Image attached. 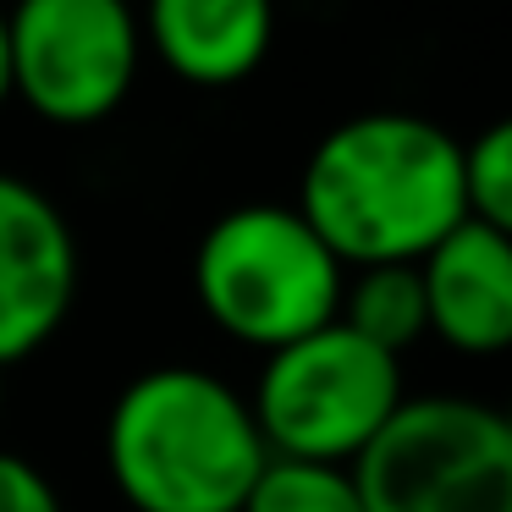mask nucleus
<instances>
[{
  "mask_svg": "<svg viewBox=\"0 0 512 512\" xmlns=\"http://www.w3.org/2000/svg\"><path fill=\"white\" fill-rule=\"evenodd\" d=\"M298 215L342 270L419 265L452 226L468 221L463 144L413 111L347 116L303 166Z\"/></svg>",
  "mask_w": 512,
  "mask_h": 512,
  "instance_id": "1",
  "label": "nucleus"
},
{
  "mask_svg": "<svg viewBox=\"0 0 512 512\" xmlns=\"http://www.w3.org/2000/svg\"><path fill=\"white\" fill-rule=\"evenodd\" d=\"M265 463L248 397L193 364L133 375L105 419V468L133 512H243Z\"/></svg>",
  "mask_w": 512,
  "mask_h": 512,
  "instance_id": "2",
  "label": "nucleus"
},
{
  "mask_svg": "<svg viewBox=\"0 0 512 512\" xmlns=\"http://www.w3.org/2000/svg\"><path fill=\"white\" fill-rule=\"evenodd\" d=\"M347 270L298 204H237L193 248V298L215 331L276 353L342 309Z\"/></svg>",
  "mask_w": 512,
  "mask_h": 512,
  "instance_id": "3",
  "label": "nucleus"
},
{
  "mask_svg": "<svg viewBox=\"0 0 512 512\" xmlns=\"http://www.w3.org/2000/svg\"><path fill=\"white\" fill-rule=\"evenodd\" d=\"M402 402V358L331 320L265 353L248 408L270 457L353 468Z\"/></svg>",
  "mask_w": 512,
  "mask_h": 512,
  "instance_id": "4",
  "label": "nucleus"
},
{
  "mask_svg": "<svg viewBox=\"0 0 512 512\" xmlns=\"http://www.w3.org/2000/svg\"><path fill=\"white\" fill-rule=\"evenodd\" d=\"M364 512H512V435L501 408L413 397L358 452Z\"/></svg>",
  "mask_w": 512,
  "mask_h": 512,
  "instance_id": "5",
  "label": "nucleus"
},
{
  "mask_svg": "<svg viewBox=\"0 0 512 512\" xmlns=\"http://www.w3.org/2000/svg\"><path fill=\"white\" fill-rule=\"evenodd\" d=\"M12 94L50 127H94L116 116L144 61L133 0H17Z\"/></svg>",
  "mask_w": 512,
  "mask_h": 512,
  "instance_id": "6",
  "label": "nucleus"
},
{
  "mask_svg": "<svg viewBox=\"0 0 512 512\" xmlns=\"http://www.w3.org/2000/svg\"><path fill=\"white\" fill-rule=\"evenodd\" d=\"M78 298V243L50 193L0 171V369L39 353Z\"/></svg>",
  "mask_w": 512,
  "mask_h": 512,
  "instance_id": "7",
  "label": "nucleus"
},
{
  "mask_svg": "<svg viewBox=\"0 0 512 512\" xmlns=\"http://www.w3.org/2000/svg\"><path fill=\"white\" fill-rule=\"evenodd\" d=\"M419 276L430 336L452 353L496 358L512 347V237L468 215L419 259Z\"/></svg>",
  "mask_w": 512,
  "mask_h": 512,
  "instance_id": "8",
  "label": "nucleus"
},
{
  "mask_svg": "<svg viewBox=\"0 0 512 512\" xmlns=\"http://www.w3.org/2000/svg\"><path fill=\"white\" fill-rule=\"evenodd\" d=\"M144 34L177 83L232 89L276 45V0H144Z\"/></svg>",
  "mask_w": 512,
  "mask_h": 512,
  "instance_id": "9",
  "label": "nucleus"
},
{
  "mask_svg": "<svg viewBox=\"0 0 512 512\" xmlns=\"http://www.w3.org/2000/svg\"><path fill=\"white\" fill-rule=\"evenodd\" d=\"M336 320L375 342L380 353L402 358L419 336H430V303H424L419 265H364L342 287Z\"/></svg>",
  "mask_w": 512,
  "mask_h": 512,
  "instance_id": "10",
  "label": "nucleus"
},
{
  "mask_svg": "<svg viewBox=\"0 0 512 512\" xmlns=\"http://www.w3.org/2000/svg\"><path fill=\"white\" fill-rule=\"evenodd\" d=\"M243 512H364V496L353 485V468L270 457L265 474L248 490Z\"/></svg>",
  "mask_w": 512,
  "mask_h": 512,
  "instance_id": "11",
  "label": "nucleus"
},
{
  "mask_svg": "<svg viewBox=\"0 0 512 512\" xmlns=\"http://www.w3.org/2000/svg\"><path fill=\"white\" fill-rule=\"evenodd\" d=\"M463 182L468 215L512 237V116L490 122L474 144H463Z\"/></svg>",
  "mask_w": 512,
  "mask_h": 512,
  "instance_id": "12",
  "label": "nucleus"
},
{
  "mask_svg": "<svg viewBox=\"0 0 512 512\" xmlns=\"http://www.w3.org/2000/svg\"><path fill=\"white\" fill-rule=\"evenodd\" d=\"M0 512H67V507L28 457L0 452Z\"/></svg>",
  "mask_w": 512,
  "mask_h": 512,
  "instance_id": "13",
  "label": "nucleus"
},
{
  "mask_svg": "<svg viewBox=\"0 0 512 512\" xmlns=\"http://www.w3.org/2000/svg\"><path fill=\"white\" fill-rule=\"evenodd\" d=\"M12 100V28H6V12H0V105Z\"/></svg>",
  "mask_w": 512,
  "mask_h": 512,
  "instance_id": "14",
  "label": "nucleus"
},
{
  "mask_svg": "<svg viewBox=\"0 0 512 512\" xmlns=\"http://www.w3.org/2000/svg\"><path fill=\"white\" fill-rule=\"evenodd\" d=\"M501 424H507V435H512V402H507V408H501Z\"/></svg>",
  "mask_w": 512,
  "mask_h": 512,
  "instance_id": "15",
  "label": "nucleus"
},
{
  "mask_svg": "<svg viewBox=\"0 0 512 512\" xmlns=\"http://www.w3.org/2000/svg\"><path fill=\"white\" fill-rule=\"evenodd\" d=\"M0 402H6V386H0Z\"/></svg>",
  "mask_w": 512,
  "mask_h": 512,
  "instance_id": "16",
  "label": "nucleus"
}]
</instances>
